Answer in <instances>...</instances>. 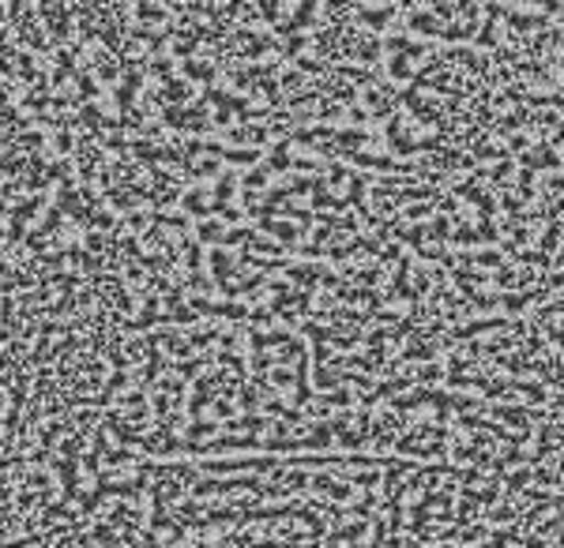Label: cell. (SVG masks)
<instances>
[{
  "label": "cell",
  "instance_id": "cell-1",
  "mask_svg": "<svg viewBox=\"0 0 564 548\" xmlns=\"http://www.w3.org/2000/svg\"><path fill=\"white\" fill-rule=\"evenodd\" d=\"M121 526H124V523H121Z\"/></svg>",
  "mask_w": 564,
  "mask_h": 548
}]
</instances>
